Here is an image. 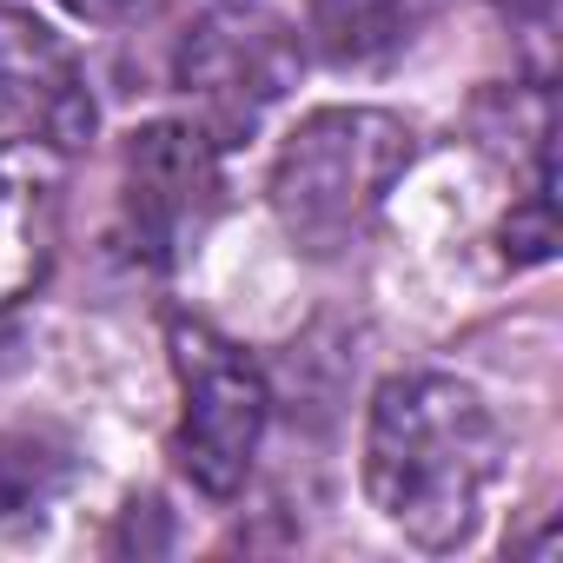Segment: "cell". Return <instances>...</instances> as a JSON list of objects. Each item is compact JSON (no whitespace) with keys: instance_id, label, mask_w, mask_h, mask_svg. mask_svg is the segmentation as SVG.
Wrapping results in <instances>:
<instances>
[{"instance_id":"7","label":"cell","mask_w":563,"mask_h":563,"mask_svg":"<svg viewBox=\"0 0 563 563\" xmlns=\"http://www.w3.org/2000/svg\"><path fill=\"white\" fill-rule=\"evenodd\" d=\"M67 153L41 140H0V312L34 299L60 252Z\"/></svg>"},{"instance_id":"1","label":"cell","mask_w":563,"mask_h":563,"mask_svg":"<svg viewBox=\"0 0 563 563\" xmlns=\"http://www.w3.org/2000/svg\"><path fill=\"white\" fill-rule=\"evenodd\" d=\"M504 471L490 405L444 372H398L365 411V497L418 550H457Z\"/></svg>"},{"instance_id":"3","label":"cell","mask_w":563,"mask_h":563,"mask_svg":"<svg viewBox=\"0 0 563 563\" xmlns=\"http://www.w3.org/2000/svg\"><path fill=\"white\" fill-rule=\"evenodd\" d=\"M166 352H173V378H179L173 457L199 497L225 504L245 490V477L258 464V444L272 424V385L245 345H232L219 325H206L192 312L166 319Z\"/></svg>"},{"instance_id":"2","label":"cell","mask_w":563,"mask_h":563,"mask_svg":"<svg viewBox=\"0 0 563 563\" xmlns=\"http://www.w3.org/2000/svg\"><path fill=\"white\" fill-rule=\"evenodd\" d=\"M418 133L385 113V107H319L306 113L286 146L272 159L265 199L272 219L286 225V239L312 258H332L372 232L385 212L391 186L411 173Z\"/></svg>"},{"instance_id":"12","label":"cell","mask_w":563,"mask_h":563,"mask_svg":"<svg viewBox=\"0 0 563 563\" xmlns=\"http://www.w3.org/2000/svg\"><path fill=\"white\" fill-rule=\"evenodd\" d=\"M497 8H504L510 21H523V27H543V21L556 14V0H497Z\"/></svg>"},{"instance_id":"8","label":"cell","mask_w":563,"mask_h":563,"mask_svg":"<svg viewBox=\"0 0 563 563\" xmlns=\"http://www.w3.org/2000/svg\"><path fill=\"white\" fill-rule=\"evenodd\" d=\"M306 34L332 67H378L411 34V0H306Z\"/></svg>"},{"instance_id":"5","label":"cell","mask_w":563,"mask_h":563,"mask_svg":"<svg viewBox=\"0 0 563 563\" xmlns=\"http://www.w3.org/2000/svg\"><path fill=\"white\" fill-rule=\"evenodd\" d=\"M299 60H306L299 34L286 21L252 8V0H232V8H212L206 21H192V34L173 54V80L192 100V120L219 146H232L265 120V107L292 93Z\"/></svg>"},{"instance_id":"6","label":"cell","mask_w":563,"mask_h":563,"mask_svg":"<svg viewBox=\"0 0 563 563\" xmlns=\"http://www.w3.org/2000/svg\"><path fill=\"white\" fill-rule=\"evenodd\" d=\"M0 126H14L21 140H41L54 153H80L100 126L80 54L21 8L0 14Z\"/></svg>"},{"instance_id":"11","label":"cell","mask_w":563,"mask_h":563,"mask_svg":"<svg viewBox=\"0 0 563 563\" xmlns=\"http://www.w3.org/2000/svg\"><path fill=\"white\" fill-rule=\"evenodd\" d=\"M60 8L93 21V27H140V21H153L166 8V0H60Z\"/></svg>"},{"instance_id":"9","label":"cell","mask_w":563,"mask_h":563,"mask_svg":"<svg viewBox=\"0 0 563 563\" xmlns=\"http://www.w3.org/2000/svg\"><path fill=\"white\" fill-rule=\"evenodd\" d=\"M74 464L60 444L21 431V438H0V523H21V517H41L60 490H67Z\"/></svg>"},{"instance_id":"4","label":"cell","mask_w":563,"mask_h":563,"mask_svg":"<svg viewBox=\"0 0 563 563\" xmlns=\"http://www.w3.org/2000/svg\"><path fill=\"white\" fill-rule=\"evenodd\" d=\"M219 153L225 146L199 120H146L140 133H126L120 219H126L133 258H146L153 272H179L199 252V239L212 232V219L225 206Z\"/></svg>"},{"instance_id":"10","label":"cell","mask_w":563,"mask_h":563,"mask_svg":"<svg viewBox=\"0 0 563 563\" xmlns=\"http://www.w3.org/2000/svg\"><path fill=\"white\" fill-rule=\"evenodd\" d=\"M497 239H504V258L510 265H543L556 252V159H550V146L530 159V186L504 212V232Z\"/></svg>"}]
</instances>
